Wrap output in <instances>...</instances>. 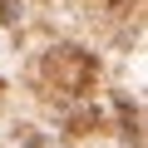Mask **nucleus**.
Returning <instances> with one entry per match:
<instances>
[{
    "mask_svg": "<svg viewBox=\"0 0 148 148\" xmlns=\"http://www.w3.org/2000/svg\"><path fill=\"white\" fill-rule=\"evenodd\" d=\"M20 20V0H0V25H15Z\"/></svg>",
    "mask_w": 148,
    "mask_h": 148,
    "instance_id": "5",
    "label": "nucleus"
},
{
    "mask_svg": "<svg viewBox=\"0 0 148 148\" xmlns=\"http://www.w3.org/2000/svg\"><path fill=\"white\" fill-rule=\"evenodd\" d=\"M94 10H104V15H133L138 0H94Z\"/></svg>",
    "mask_w": 148,
    "mask_h": 148,
    "instance_id": "4",
    "label": "nucleus"
},
{
    "mask_svg": "<svg viewBox=\"0 0 148 148\" xmlns=\"http://www.w3.org/2000/svg\"><path fill=\"white\" fill-rule=\"evenodd\" d=\"M99 79V59L79 45H54L45 59H40V84L45 89H59L64 99H84Z\"/></svg>",
    "mask_w": 148,
    "mask_h": 148,
    "instance_id": "1",
    "label": "nucleus"
},
{
    "mask_svg": "<svg viewBox=\"0 0 148 148\" xmlns=\"http://www.w3.org/2000/svg\"><path fill=\"white\" fill-rule=\"evenodd\" d=\"M15 143H20V148H64V143L45 138V133H40V128H30V123H20V128H15Z\"/></svg>",
    "mask_w": 148,
    "mask_h": 148,
    "instance_id": "3",
    "label": "nucleus"
},
{
    "mask_svg": "<svg viewBox=\"0 0 148 148\" xmlns=\"http://www.w3.org/2000/svg\"><path fill=\"white\" fill-rule=\"evenodd\" d=\"M114 114H119V128H123V138L133 143V148H143V109L138 104H128L123 94L114 99Z\"/></svg>",
    "mask_w": 148,
    "mask_h": 148,
    "instance_id": "2",
    "label": "nucleus"
}]
</instances>
